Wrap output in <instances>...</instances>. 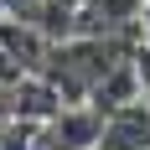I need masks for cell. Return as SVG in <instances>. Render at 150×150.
I'll use <instances>...</instances> for the list:
<instances>
[{"label":"cell","mask_w":150,"mask_h":150,"mask_svg":"<svg viewBox=\"0 0 150 150\" xmlns=\"http://www.w3.org/2000/svg\"><path fill=\"white\" fill-rule=\"evenodd\" d=\"M98 150H150V104H124L104 114Z\"/></svg>","instance_id":"6da1fadb"},{"label":"cell","mask_w":150,"mask_h":150,"mask_svg":"<svg viewBox=\"0 0 150 150\" xmlns=\"http://www.w3.org/2000/svg\"><path fill=\"white\" fill-rule=\"evenodd\" d=\"M57 5H62V11H73V16H78L83 5H88V0H57Z\"/></svg>","instance_id":"7a4b0ae2"},{"label":"cell","mask_w":150,"mask_h":150,"mask_svg":"<svg viewBox=\"0 0 150 150\" xmlns=\"http://www.w3.org/2000/svg\"><path fill=\"white\" fill-rule=\"evenodd\" d=\"M5 5H11V0H0V21H5Z\"/></svg>","instance_id":"3957f363"}]
</instances>
